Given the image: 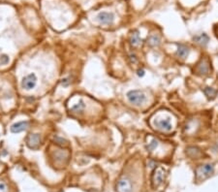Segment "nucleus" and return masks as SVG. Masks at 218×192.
Listing matches in <instances>:
<instances>
[{
  "mask_svg": "<svg viewBox=\"0 0 218 192\" xmlns=\"http://www.w3.org/2000/svg\"><path fill=\"white\" fill-rule=\"evenodd\" d=\"M147 44L150 48H156L161 44V37L158 34H151L147 39Z\"/></svg>",
  "mask_w": 218,
  "mask_h": 192,
  "instance_id": "f8f14e48",
  "label": "nucleus"
},
{
  "mask_svg": "<svg viewBox=\"0 0 218 192\" xmlns=\"http://www.w3.org/2000/svg\"><path fill=\"white\" fill-rule=\"evenodd\" d=\"M0 192H8L6 183L3 182H0Z\"/></svg>",
  "mask_w": 218,
  "mask_h": 192,
  "instance_id": "5701e85b",
  "label": "nucleus"
},
{
  "mask_svg": "<svg viewBox=\"0 0 218 192\" xmlns=\"http://www.w3.org/2000/svg\"><path fill=\"white\" fill-rule=\"evenodd\" d=\"M84 107H85V105H84V100L81 99L78 103H77V104H75L73 107H72L71 111H72V112H74V113H81L82 111L84 109Z\"/></svg>",
  "mask_w": 218,
  "mask_h": 192,
  "instance_id": "f3484780",
  "label": "nucleus"
},
{
  "mask_svg": "<svg viewBox=\"0 0 218 192\" xmlns=\"http://www.w3.org/2000/svg\"><path fill=\"white\" fill-rule=\"evenodd\" d=\"M203 92L205 93V95L208 97V99H213V98H215V96H216L217 90L214 89L213 87H205L203 89Z\"/></svg>",
  "mask_w": 218,
  "mask_h": 192,
  "instance_id": "dca6fc26",
  "label": "nucleus"
},
{
  "mask_svg": "<svg viewBox=\"0 0 218 192\" xmlns=\"http://www.w3.org/2000/svg\"><path fill=\"white\" fill-rule=\"evenodd\" d=\"M68 154L66 153L65 151H57L56 153H54V157L57 161H62L64 160L65 158H67Z\"/></svg>",
  "mask_w": 218,
  "mask_h": 192,
  "instance_id": "6ab92c4d",
  "label": "nucleus"
},
{
  "mask_svg": "<svg viewBox=\"0 0 218 192\" xmlns=\"http://www.w3.org/2000/svg\"><path fill=\"white\" fill-rule=\"evenodd\" d=\"M158 145H159L158 141H157L155 138H152V139H151V141L149 142V143H148V145L147 146V151L151 152V151H155V149H157V147H158Z\"/></svg>",
  "mask_w": 218,
  "mask_h": 192,
  "instance_id": "a211bd4d",
  "label": "nucleus"
},
{
  "mask_svg": "<svg viewBox=\"0 0 218 192\" xmlns=\"http://www.w3.org/2000/svg\"><path fill=\"white\" fill-rule=\"evenodd\" d=\"M70 78H65V79H63L62 80V82H61V85H63L64 87H68L69 85H70Z\"/></svg>",
  "mask_w": 218,
  "mask_h": 192,
  "instance_id": "b1692460",
  "label": "nucleus"
},
{
  "mask_svg": "<svg viewBox=\"0 0 218 192\" xmlns=\"http://www.w3.org/2000/svg\"><path fill=\"white\" fill-rule=\"evenodd\" d=\"M190 54V49L184 44H178V49H176L175 55L180 59H185L189 56Z\"/></svg>",
  "mask_w": 218,
  "mask_h": 192,
  "instance_id": "9b49d317",
  "label": "nucleus"
},
{
  "mask_svg": "<svg viewBox=\"0 0 218 192\" xmlns=\"http://www.w3.org/2000/svg\"><path fill=\"white\" fill-rule=\"evenodd\" d=\"M26 145L30 149H38L41 145V136L39 134H29L26 138Z\"/></svg>",
  "mask_w": 218,
  "mask_h": 192,
  "instance_id": "1a4fd4ad",
  "label": "nucleus"
},
{
  "mask_svg": "<svg viewBox=\"0 0 218 192\" xmlns=\"http://www.w3.org/2000/svg\"><path fill=\"white\" fill-rule=\"evenodd\" d=\"M9 56L7 54H1L0 55V65H6L9 63Z\"/></svg>",
  "mask_w": 218,
  "mask_h": 192,
  "instance_id": "412c9836",
  "label": "nucleus"
},
{
  "mask_svg": "<svg viewBox=\"0 0 218 192\" xmlns=\"http://www.w3.org/2000/svg\"><path fill=\"white\" fill-rule=\"evenodd\" d=\"M36 83H37V77H36L34 73H31L23 79V81H21V87L23 89L30 90L36 87Z\"/></svg>",
  "mask_w": 218,
  "mask_h": 192,
  "instance_id": "0eeeda50",
  "label": "nucleus"
},
{
  "mask_svg": "<svg viewBox=\"0 0 218 192\" xmlns=\"http://www.w3.org/2000/svg\"><path fill=\"white\" fill-rule=\"evenodd\" d=\"M28 127H29V121H27V120L18 121L11 126V132L12 133H21L23 131H25Z\"/></svg>",
  "mask_w": 218,
  "mask_h": 192,
  "instance_id": "9d476101",
  "label": "nucleus"
},
{
  "mask_svg": "<svg viewBox=\"0 0 218 192\" xmlns=\"http://www.w3.org/2000/svg\"><path fill=\"white\" fill-rule=\"evenodd\" d=\"M137 75L139 77H143L145 76V70H143V69H139L137 72Z\"/></svg>",
  "mask_w": 218,
  "mask_h": 192,
  "instance_id": "393cba45",
  "label": "nucleus"
},
{
  "mask_svg": "<svg viewBox=\"0 0 218 192\" xmlns=\"http://www.w3.org/2000/svg\"><path fill=\"white\" fill-rule=\"evenodd\" d=\"M141 42V37H140V32L138 30H134L133 32L131 33L130 38H129V43H130L131 47L133 48H137V47L140 46Z\"/></svg>",
  "mask_w": 218,
  "mask_h": 192,
  "instance_id": "4468645a",
  "label": "nucleus"
},
{
  "mask_svg": "<svg viewBox=\"0 0 218 192\" xmlns=\"http://www.w3.org/2000/svg\"><path fill=\"white\" fill-rule=\"evenodd\" d=\"M214 172V166L213 164L206 163L204 165H200L196 169V177L197 179H206L211 176Z\"/></svg>",
  "mask_w": 218,
  "mask_h": 192,
  "instance_id": "7ed1b4c3",
  "label": "nucleus"
},
{
  "mask_svg": "<svg viewBox=\"0 0 218 192\" xmlns=\"http://www.w3.org/2000/svg\"><path fill=\"white\" fill-rule=\"evenodd\" d=\"M185 152H186V154L191 158H198L201 154H202L201 149L197 147H188L186 149Z\"/></svg>",
  "mask_w": 218,
  "mask_h": 192,
  "instance_id": "2eb2a0df",
  "label": "nucleus"
},
{
  "mask_svg": "<svg viewBox=\"0 0 218 192\" xmlns=\"http://www.w3.org/2000/svg\"><path fill=\"white\" fill-rule=\"evenodd\" d=\"M154 126H155L157 129L161 130V131H165V132H170L171 130L173 129V124H172V121H171L170 116L156 118L155 120H154Z\"/></svg>",
  "mask_w": 218,
  "mask_h": 192,
  "instance_id": "39448f33",
  "label": "nucleus"
},
{
  "mask_svg": "<svg viewBox=\"0 0 218 192\" xmlns=\"http://www.w3.org/2000/svg\"><path fill=\"white\" fill-rule=\"evenodd\" d=\"M193 40H194L198 45H200L202 47L208 46L209 43V37L208 34H206V33H202V34L194 36V37H193Z\"/></svg>",
  "mask_w": 218,
  "mask_h": 192,
  "instance_id": "ddd939ff",
  "label": "nucleus"
},
{
  "mask_svg": "<svg viewBox=\"0 0 218 192\" xmlns=\"http://www.w3.org/2000/svg\"><path fill=\"white\" fill-rule=\"evenodd\" d=\"M133 186H132L131 180L128 177H121L117 183V192H132Z\"/></svg>",
  "mask_w": 218,
  "mask_h": 192,
  "instance_id": "423d86ee",
  "label": "nucleus"
},
{
  "mask_svg": "<svg viewBox=\"0 0 218 192\" xmlns=\"http://www.w3.org/2000/svg\"><path fill=\"white\" fill-rule=\"evenodd\" d=\"M126 97H127V100L134 106H141L147 101V96H145V94L139 89L129 90L128 92L126 93Z\"/></svg>",
  "mask_w": 218,
  "mask_h": 192,
  "instance_id": "f257e3e1",
  "label": "nucleus"
},
{
  "mask_svg": "<svg viewBox=\"0 0 218 192\" xmlns=\"http://www.w3.org/2000/svg\"><path fill=\"white\" fill-rule=\"evenodd\" d=\"M128 58H129V61H130L131 64H136L138 62V58L136 56V54H129V57Z\"/></svg>",
  "mask_w": 218,
  "mask_h": 192,
  "instance_id": "4be33fe9",
  "label": "nucleus"
},
{
  "mask_svg": "<svg viewBox=\"0 0 218 192\" xmlns=\"http://www.w3.org/2000/svg\"><path fill=\"white\" fill-rule=\"evenodd\" d=\"M54 142H56V145H58V146H61V147H64V146H67L68 145V142L65 140V139H63L61 137H54Z\"/></svg>",
  "mask_w": 218,
  "mask_h": 192,
  "instance_id": "aec40b11",
  "label": "nucleus"
},
{
  "mask_svg": "<svg viewBox=\"0 0 218 192\" xmlns=\"http://www.w3.org/2000/svg\"><path fill=\"white\" fill-rule=\"evenodd\" d=\"M196 74L199 75L201 77H205L208 76L209 74V71H210V67H209V61L208 58L204 57L202 58L196 65L195 68Z\"/></svg>",
  "mask_w": 218,
  "mask_h": 192,
  "instance_id": "20e7f679",
  "label": "nucleus"
},
{
  "mask_svg": "<svg viewBox=\"0 0 218 192\" xmlns=\"http://www.w3.org/2000/svg\"><path fill=\"white\" fill-rule=\"evenodd\" d=\"M165 176H166V171L163 167L158 166L153 170L151 175V186L153 189L158 188L164 182Z\"/></svg>",
  "mask_w": 218,
  "mask_h": 192,
  "instance_id": "f03ea898",
  "label": "nucleus"
},
{
  "mask_svg": "<svg viewBox=\"0 0 218 192\" xmlns=\"http://www.w3.org/2000/svg\"><path fill=\"white\" fill-rule=\"evenodd\" d=\"M97 21L103 25H112L114 21V15L111 12H101L97 15Z\"/></svg>",
  "mask_w": 218,
  "mask_h": 192,
  "instance_id": "6e6552de",
  "label": "nucleus"
}]
</instances>
